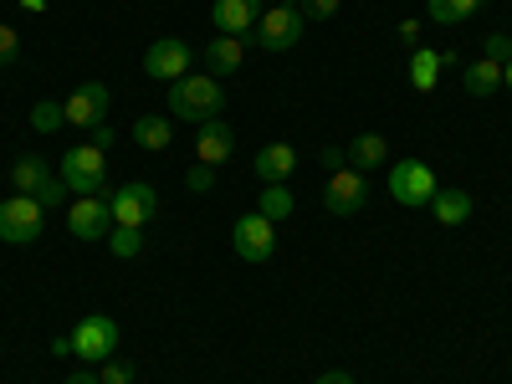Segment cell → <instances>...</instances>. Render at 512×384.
Masks as SVG:
<instances>
[{
    "label": "cell",
    "mask_w": 512,
    "mask_h": 384,
    "mask_svg": "<svg viewBox=\"0 0 512 384\" xmlns=\"http://www.w3.org/2000/svg\"><path fill=\"white\" fill-rule=\"evenodd\" d=\"M185 185H190L195 195H205L210 185H216V169H210V164H195V169H190V175H185Z\"/></svg>",
    "instance_id": "obj_32"
},
{
    "label": "cell",
    "mask_w": 512,
    "mask_h": 384,
    "mask_svg": "<svg viewBox=\"0 0 512 384\" xmlns=\"http://www.w3.org/2000/svg\"><path fill=\"white\" fill-rule=\"evenodd\" d=\"M436 190H441V185H436V175H431V164H425V159H395V164H390V195H395L400 205L420 210V205H431Z\"/></svg>",
    "instance_id": "obj_6"
},
{
    "label": "cell",
    "mask_w": 512,
    "mask_h": 384,
    "mask_svg": "<svg viewBox=\"0 0 512 384\" xmlns=\"http://www.w3.org/2000/svg\"><path fill=\"white\" fill-rule=\"evenodd\" d=\"M103 384H134V364L128 359H103V374H98Z\"/></svg>",
    "instance_id": "obj_28"
},
{
    "label": "cell",
    "mask_w": 512,
    "mask_h": 384,
    "mask_svg": "<svg viewBox=\"0 0 512 384\" xmlns=\"http://www.w3.org/2000/svg\"><path fill=\"white\" fill-rule=\"evenodd\" d=\"M113 139H118V134H113L108 123H98V128H93V149H103V154H108V149H113Z\"/></svg>",
    "instance_id": "obj_35"
},
{
    "label": "cell",
    "mask_w": 512,
    "mask_h": 384,
    "mask_svg": "<svg viewBox=\"0 0 512 384\" xmlns=\"http://www.w3.org/2000/svg\"><path fill=\"white\" fill-rule=\"evenodd\" d=\"M108 246H113V256H139L144 251V236L134 226H113L108 231Z\"/></svg>",
    "instance_id": "obj_26"
},
{
    "label": "cell",
    "mask_w": 512,
    "mask_h": 384,
    "mask_svg": "<svg viewBox=\"0 0 512 384\" xmlns=\"http://www.w3.org/2000/svg\"><path fill=\"white\" fill-rule=\"evenodd\" d=\"M216 31L221 36H251V26H256V16H262V0H216Z\"/></svg>",
    "instance_id": "obj_14"
},
{
    "label": "cell",
    "mask_w": 512,
    "mask_h": 384,
    "mask_svg": "<svg viewBox=\"0 0 512 384\" xmlns=\"http://www.w3.org/2000/svg\"><path fill=\"white\" fill-rule=\"evenodd\" d=\"M47 180H52V164L41 159V154H21V159L11 164V190H16V195H36Z\"/></svg>",
    "instance_id": "obj_19"
},
{
    "label": "cell",
    "mask_w": 512,
    "mask_h": 384,
    "mask_svg": "<svg viewBox=\"0 0 512 384\" xmlns=\"http://www.w3.org/2000/svg\"><path fill=\"white\" fill-rule=\"evenodd\" d=\"M482 57H492V62L507 67V62H512V36H507V31H492V36H487V47H482Z\"/></svg>",
    "instance_id": "obj_27"
},
{
    "label": "cell",
    "mask_w": 512,
    "mask_h": 384,
    "mask_svg": "<svg viewBox=\"0 0 512 384\" xmlns=\"http://www.w3.org/2000/svg\"><path fill=\"white\" fill-rule=\"evenodd\" d=\"M41 231H47V205L31 195H6L0 200V241L11 246H31Z\"/></svg>",
    "instance_id": "obj_4"
},
{
    "label": "cell",
    "mask_w": 512,
    "mask_h": 384,
    "mask_svg": "<svg viewBox=\"0 0 512 384\" xmlns=\"http://www.w3.org/2000/svg\"><path fill=\"white\" fill-rule=\"evenodd\" d=\"M287 6H297V0H287Z\"/></svg>",
    "instance_id": "obj_40"
},
{
    "label": "cell",
    "mask_w": 512,
    "mask_h": 384,
    "mask_svg": "<svg viewBox=\"0 0 512 384\" xmlns=\"http://www.w3.org/2000/svg\"><path fill=\"white\" fill-rule=\"evenodd\" d=\"M436 82H441V52L415 47V52H410V88H415V93H431Z\"/></svg>",
    "instance_id": "obj_22"
},
{
    "label": "cell",
    "mask_w": 512,
    "mask_h": 384,
    "mask_svg": "<svg viewBox=\"0 0 512 384\" xmlns=\"http://www.w3.org/2000/svg\"><path fill=\"white\" fill-rule=\"evenodd\" d=\"M318 159H323V169H328V175H338V169H349V154H344V149H323Z\"/></svg>",
    "instance_id": "obj_33"
},
{
    "label": "cell",
    "mask_w": 512,
    "mask_h": 384,
    "mask_svg": "<svg viewBox=\"0 0 512 384\" xmlns=\"http://www.w3.org/2000/svg\"><path fill=\"white\" fill-rule=\"evenodd\" d=\"M67 231H72L77 241H108V231H113L108 195H77L72 210H67Z\"/></svg>",
    "instance_id": "obj_9"
},
{
    "label": "cell",
    "mask_w": 512,
    "mask_h": 384,
    "mask_svg": "<svg viewBox=\"0 0 512 384\" xmlns=\"http://www.w3.org/2000/svg\"><path fill=\"white\" fill-rule=\"evenodd\" d=\"M118 323L108 318V313H93V318H82L77 328H72V354L77 359H93V364H103V359H113L118 354Z\"/></svg>",
    "instance_id": "obj_7"
},
{
    "label": "cell",
    "mask_w": 512,
    "mask_h": 384,
    "mask_svg": "<svg viewBox=\"0 0 512 384\" xmlns=\"http://www.w3.org/2000/svg\"><path fill=\"white\" fill-rule=\"evenodd\" d=\"M62 384H103V379H98V374H93V369H77V374H67V379H62Z\"/></svg>",
    "instance_id": "obj_36"
},
{
    "label": "cell",
    "mask_w": 512,
    "mask_h": 384,
    "mask_svg": "<svg viewBox=\"0 0 512 384\" xmlns=\"http://www.w3.org/2000/svg\"><path fill=\"white\" fill-rule=\"evenodd\" d=\"M169 113L180 123H216L226 113V93H221V77H205V72H185L180 82H169Z\"/></svg>",
    "instance_id": "obj_1"
},
{
    "label": "cell",
    "mask_w": 512,
    "mask_h": 384,
    "mask_svg": "<svg viewBox=\"0 0 512 384\" xmlns=\"http://www.w3.org/2000/svg\"><path fill=\"white\" fill-rule=\"evenodd\" d=\"M231 246L241 262H267V256L277 251V226L267 216H256V210H246V216L231 226Z\"/></svg>",
    "instance_id": "obj_8"
},
{
    "label": "cell",
    "mask_w": 512,
    "mask_h": 384,
    "mask_svg": "<svg viewBox=\"0 0 512 384\" xmlns=\"http://www.w3.org/2000/svg\"><path fill=\"white\" fill-rule=\"evenodd\" d=\"M236 154V134H231V123H200V139H195V159L210 164V169H221L226 159Z\"/></svg>",
    "instance_id": "obj_13"
},
{
    "label": "cell",
    "mask_w": 512,
    "mask_h": 384,
    "mask_svg": "<svg viewBox=\"0 0 512 384\" xmlns=\"http://www.w3.org/2000/svg\"><path fill=\"white\" fill-rule=\"evenodd\" d=\"M21 6H26V11H47V0H21Z\"/></svg>",
    "instance_id": "obj_38"
},
{
    "label": "cell",
    "mask_w": 512,
    "mask_h": 384,
    "mask_svg": "<svg viewBox=\"0 0 512 384\" xmlns=\"http://www.w3.org/2000/svg\"><path fill=\"white\" fill-rule=\"evenodd\" d=\"M190 62H195V52H190V41H180V36H159V41H149V52H144V72L159 77V82H180L190 72Z\"/></svg>",
    "instance_id": "obj_10"
},
{
    "label": "cell",
    "mask_w": 512,
    "mask_h": 384,
    "mask_svg": "<svg viewBox=\"0 0 512 384\" xmlns=\"http://www.w3.org/2000/svg\"><path fill=\"white\" fill-rule=\"evenodd\" d=\"M297 210V200H292V190H287V180L282 185H267L262 195H256V216H267L272 226H282L287 216Z\"/></svg>",
    "instance_id": "obj_23"
},
{
    "label": "cell",
    "mask_w": 512,
    "mask_h": 384,
    "mask_svg": "<svg viewBox=\"0 0 512 384\" xmlns=\"http://www.w3.org/2000/svg\"><path fill=\"white\" fill-rule=\"evenodd\" d=\"M364 200H369V180L359 175V169H338V175H328V190H323L328 216H359Z\"/></svg>",
    "instance_id": "obj_11"
},
{
    "label": "cell",
    "mask_w": 512,
    "mask_h": 384,
    "mask_svg": "<svg viewBox=\"0 0 512 384\" xmlns=\"http://www.w3.org/2000/svg\"><path fill=\"white\" fill-rule=\"evenodd\" d=\"M62 185L67 195H108V154L93 149V144H77L62 154Z\"/></svg>",
    "instance_id": "obj_3"
},
{
    "label": "cell",
    "mask_w": 512,
    "mask_h": 384,
    "mask_svg": "<svg viewBox=\"0 0 512 384\" xmlns=\"http://www.w3.org/2000/svg\"><path fill=\"white\" fill-rule=\"evenodd\" d=\"M241 57H246V41H241V36H210V47H205V67L216 72V77L241 72Z\"/></svg>",
    "instance_id": "obj_17"
},
{
    "label": "cell",
    "mask_w": 512,
    "mask_h": 384,
    "mask_svg": "<svg viewBox=\"0 0 512 384\" xmlns=\"http://www.w3.org/2000/svg\"><path fill=\"white\" fill-rule=\"evenodd\" d=\"M31 200H41V205H62V200H67V185H62V175H52V180L41 185Z\"/></svg>",
    "instance_id": "obj_31"
},
{
    "label": "cell",
    "mask_w": 512,
    "mask_h": 384,
    "mask_svg": "<svg viewBox=\"0 0 512 384\" xmlns=\"http://www.w3.org/2000/svg\"><path fill=\"white\" fill-rule=\"evenodd\" d=\"M62 113H67L72 128H88V134H93L98 123H108V88H103V82H77L72 98L62 103Z\"/></svg>",
    "instance_id": "obj_12"
},
{
    "label": "cell",
    "mask_w": 512,
    "mask_h": 384,
    "mask_svg": "<svg viewBox=\"0 0 512 384\" xmlns=\"http://www.w3.org/2000/svg\"><path fill=\"white\" fill-rule=\"evenodd\" d=\"M292 169H297V149L292 144H267L262 154H256V180L262 185H282Z\"/></svg>",
    "instance_id": "obj_16"
},
{
    "label": "cell",
    "mask_w": 512,
    "mask_h": 384,
    "mask_svg": "<svg viewBox=\"0 0 512 384\" xmlns=\"http://www.w3.org/2000/svg\"><path fill=\"white\" fill-rule=\"evenodd\" d=\"M16 57H21V36L11 26H0V67H11Z\"/></svg>",
    "instance_id": "obj_30"
},
{
    "label": "cell",
    "mask_w": 512,
    "mask_h": 384,
    "mask_svg": "<svg viewBox=\"0 0 512 384\" xmlns=\"http://www.w3.org/2000/svg\"><path fill=\"white\" fill-rule=\"evenodd\" d=\"M62 123H67V113H62V103H52V98H41V103L31 108V128H36V134H57Z\"/></svg>",
    "instance_id": "obj_25"
},
{
    "label": "cell",
    "mask_w": 512,
    "mask_h": 384,
    "mask_svg": "<svg viewBox=\"0 0 512 384\" xmlns=\"http://www.w3.org/2000/svg\"><path fill=\"white\" fill-rule=\"evenodd\" d=\"M134 144H139L144 154H164L169 144H175V123H169L164 113H144V118H134Z\"/></svg>",
    "instance_id": "obj_15"
},
{
    "label": "cell",
    "mask_w": 512,
    "mask_h": 384,
    "mask_svg": "<svg viewBox=\"0 0 512 384\" xmlns=\"http://www.w3.org/2000/svg\"><path fill=\"white\" fill-rule=\"evenodd\" d=\"M502 88H512V62L502 67Z\"/></svg>",
    "instance_id": "obj_39"
},
{
    "label": "cell",
    "mask_w": 512,
    "mask_h": 384,
    "mask_svg": "<svg viewBox=\"0 0 512 384\" xmlns=\"http://www.w3.org/2000/svg\"><path fill=\"white\" fill-rule=\"evenodd\" d=\"M431 216H436L441 226L472 221V195H466V190H436V195H431Z\"/></svg>",
    "instance_id": "obj_20"
},
{
    "label": "cell",
    "mask_w": 512,
    "mask_h": 384,
    "mask_svg": "<svg viewBox=\"0 0 512 384\" xmlns=\"http://www.w3.org/2000/svg\"><path fill=\"white\" fill-rule=\"evenodd\" d=\"M461 88L472 93V98H492V93L502 88V62H492V57L466 62V67H461Z\"/></svg>",
    "instance_id": "obj_18"
},
{
    "label": "cell",
    "mask_w": 512,
    "mask_h": 384,
    "mask_svg": "<svg viewBox=\"0 0 512 384\" xmlns=\"http://www.w3.org/2000/svg\"><path fill=\"white\" fill-rule=\"evenodd\" d=\"M482 0H425V16H431L436 26H461L466 16H477Z\"/></svg>",
    "instance_id": "obj_24"
},
{
    "label": "cell",
    "mask_w": 512,
    "mask_h": 384,
    "mask_svg": "<svg viewBox=\"0 0 512 384\" xmlns=\"http://www.w3.org/2000/svg\"><path fill=\"white\" fill-rule=\"evenodd\" d=\"M318 384H354V374H344V369H328V374H318Z\"/></svg>",
    "instance_id": "obj_37"
},
{
    "label": "cell",
    "mask_w": 512,
    "mask_h": 384,
    "mask_svg": "<svg viewBox=\"0 0 512 384\" xmlns=\"http://www.w3.org/2000/svg\"><path fill=\"white\" fill-rule=\"evenodd\" d=\"M303 31H308V16L297 11V6H287V0H277L272 11L256 16V26H251L246 41H256L262 52H292L297 41H303Z\"/></svg>",
    "instance_id": "obj_2"
},
{
    "label": "cell",
    "mask_w": 512,
    "mask_h": 384,
    "mask_svg": "<svg viewBox=\"0 0 512 384\" xmlns=\"http://www.w3.org/2000/svg\"><path fill=\"white\" fill-rule=\"evenodd\" d=\"M108 210H113V226H134L144 231L154 216H159V190L149 180H128L108 195Z\"/></svg>",
    "instance_id": "obj_5"
},
{
    "label": "cell",
    "mask_w": 512,
    "mask_h": 384,
    "mask_svg": "<svg viewBox=\"0 0 512 384\" xmlns=\"http://www.w3.org/2000/svg\"><path fill=\"white\" fill-rule=\"evenodd\" d=\"M400 47H420V21H400Z\"/></svg>",
    "instance_id": "obj_34"
},
{
    "label": "cell",
    "mask_w": 512,
    "mask_h": 384,
    "mask_svg": "<svg viewBox=\"0 0 512 384\" xmlns=\"http://www.w3.org/2000/svg\"><path fill=\"white\" fill-rule=\"evenodd\" d=\"M344 154H349V169H359V175H369V169H379L384 159H390V144H384L379 134H359V139H354V144H349Z\"/></svg>",
    "instance_id": "obj_21"
},
{
    "label": "cell",
    "mask_w": 512,
    "mask_h": 384,
    "mask_svg": "<svg viewBox=\"0 0 512 384\" xmlns=\"http://www.w3.org/2000/svg\"><path fill=\"white\" fill-rule=\"evenodd\" d=\"M297 11L308 21H328V16H338V0H297Z\"/></svg>",
    "instance_id": "obj_29"
}]
</instances>
